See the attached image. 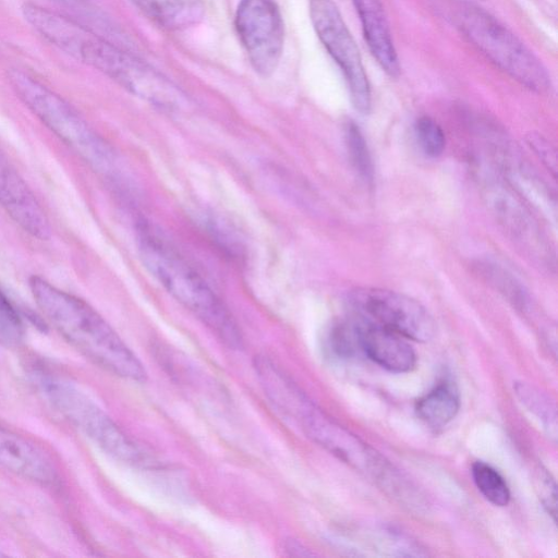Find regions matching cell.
Instances as JSON below:
<instances>
[{
    "label": "cell",
    "mask_w": 558,
    "mask_h": 558,
    "mask_svg": "<svg viewBox=\"0 0 558 558\" xmlns=\"http://www.w3.org/2000/svg\"><path fill=\"white\" fill-rule=\"evenodd\" d=\"M28 283L44 316L75 349L117 376L145 380L147 374L138 357L87 302L38 276L31 277Z\"/></svg>",
    "instance_id": "cell-1"
},
{
    "label": "cell",
    "mask_w": 558,
    "mask_h": 558,
    "mask_svg": "<svg viewBox=\"0 0 558 558\" xmlns=\"http://www.w3.org/2000/svg\"><path fill=\"white\" fill-rule=\"evenodd\" d=\"M47 38L156 107L170 111L181 109L186 102L182 90L153 66L71 17L60 16L53 21Z\"/></svg>",
    "instance_id": "cell-2"
},
{
    "label": "cell",
    "mask_w": 558,
    "mask_h": 558,
    "mask_svg": "<svg viewBox=\"0 0 558 558\" xmlns=\"http://www.w3.org/2000/svg\"><path fill=\"white\" fill-rule=\"evenodd\" d=\"M137 246L145 268L177 302L229 348L242 347V336L231 313L184 256L146 225L137 228Z\"/></svg>",
    "instance_id": "cell-3"
},
{
    "label": "cell",
    "mask_w": 558,
    "mask_h": 558,
    "mask_svg": "<svg viewBox=\"0 0 558 558\" xmlns=\"http://www.w3.org/2000/svg\"><path fill=\"white\" fill-rule=\"evenodd\" d=\"M450 19L474 47L515 81L536 92L550 87L542 61L488 12L460 2L450 9Z\"/></svg>",
    "instance_id": "cell-4"
},
{
    "label": "cell",
    "mask_w": 558,
    "mask_h": 558,
    "mask_svg": "<svg viewBox=\"0 0 558 558\" xmlns=\"http://www.w3.org/2000/svg\"><path fill=\"white\" fill-rule=\"evenodd\" d=\"M37 384L48 402L108 454L122 462L147 466L151 458L87 395L68 380L38 372Z\"/></svg>",
    "instance_id": "cell-5"
},
{
    "label": "cell",
    "mask_w": 558,
    "mask_h": 558,
    "mask_svg": "<svg viewBox=\"0 0 558 558\" xmlns=\"http://www.w3.org/2000/svg\"><path fill=\"white\" fill-rule=\"evenodd\" d=\"M9 81L35 116L87 163L102 171L112 166L108 145L61 96L21 70H11Z\"/></svg>",
    "instance_id": "cell-6"
},
{
    "label": "cell",
    "mask_w": 558,
    "mask_h": 558,
    "mask_svg": "<svg viewBox=\"0 0 558 558\" xmlns=\"http://www.w3.org/2000/svg\"><path fill=\"white\" fill-rule=\"evenodd\" d=\"M280 413L343 462L373 476L385 487L397 486L399 477L393 469L373 448L320 411L301 390L286 402Z\"/></svg>",
    "instance_id": "cell-7"
},
{
    "label": "cell",
    "mask_w": 558,
    "mask_h": 558,
    "mask_svg": "<svg viewBox=\"0 0 558 558\" xmlns=\"http://www.w3.org/2000/svg\"><path fill=\"white\" fill-rule=\"evenodd\" d=\"M353 316L387 328L402 337L427 342L435 333V322L416 300L383 288L362 287L351 291Z\"/></svg>",
    "instance_id": "cell-8"
},
{
    "label": "cell",
    "mask_w": 558,
    "mask_h": 558,
    "mask_svg": "<svg viewBox=\"0 0 558 558\" xmlns=\"http://www.w3.org/2000/svg\"><path fill=\"white\" fill-rule=\"evenodd\" d=\"M308 11L319 40L344 75L354 108L368 113L372 106L369 82L359 48L338 7L332 0H310Z\"/></svg>",
    "instance_id": "cell-9"
},
{
    "label": "cell",
    "mask_w": 558,
    "mask_h": 558,
    "mask_svg": "<svg viewBox=\"0 0 558 558\" xmlns=\"http://www.w3.org/2000/svg\"><path fill=\"white\" fill-rule=\"evenodd\" d=\"M234 26L253 70L271 75L281 59L284 25L275 0H239Z\"/></svg>",
    "instance_id": "cell-10"
},
{
    "label": "cell",
    "mask_w": 558,
    "mask_h": 558,
    "mask_svg": "<svg viewBox=\"0 0 558 558\" xmlns=\"http://www.w3.org/2000/svg\"><path fill=\"white\" fill-rule=\"evenodd\" d=\"M0 206L32 236L39 240H48L51 236V227L44 209L1 150Z\"/></svg>",
    "instance_id": "cell-11"
},
{
    "label": "cell",
    "mask_w": 558,
    "mask_h": 558,
    "mask_svg": "<svg viewBox=\"0 0 558 558\" xmlns=\"http://www.w3.org/2000/svg\"><path fill=\"white\" fill-rule=\"evenodd\" d=\"M359 333L361 351L379 366L395 373L411 371L416 354L407 338L381 326L352 317Z\"/></svg>",
    "instance_id": "cell-12"
},
{
    "label": "cell",
    "mask_w": 558,
    "mask_h": 558,
    "mask_svg": "<svg viewBox=\"0 0 558 558\" xmlns=\"http://www.w3.org/2000/svg\"><path fill=\"white\" fill-rule=\"evenodd\" d=\"M0 464L41 485L57 482V470L48 456L28 439L1 425Z\"/></svg>",
    "instance_id": "cell-13"
},
{
    "label": "cell",
    "mask_w": 558,
    "mask_h": 558,
    "mask_svg": "<svg viewBox=\"0 0 558 558\" xmlns=\"http://www.w3.org/2000/svg\"><path fill=\"white\" fill-rule=\"evenodd\" d=\"M360 16L364 39L380 68L391 77L400 73V63L388 20L380 0H352Z\"/></svg>",
    "instance_id": "cell-14"
},
{
    "label": "cell",
    "mask_w": 558,
    "mask_h": 558,
    "mask_svg": "<svg viewBox=\"0 0 558 558\" xmlns=\"http://www.w3.org/2000/svg\"><path fill=\"white\" fill-rule=\"evenodd\" d=\"M158 25L179 31L197 24L204 16L203 0H131Z\"/></svg>",
    "instance_id": "cell-15"
},
{
    "label": "cell",
    "mask_w": 558,
    "mask_h": 558,
    "mask_svg": "<svg viewBox=\"0 0 558 558\" xmlns=\"http://www.w3.org/2000/svg\"><path fill=\"white\" fill-rule=\"evenodd\" d=\"M460 408V396L456 384L442 379L420 398L415 412L427 426L438 429L454 418Z\"/></svg>",
    "instance_id": "cell-16"
},
{
    "label": "cell",
    "mask_w": 558,
    "mask_h": 558,
    "mask_svg": "<svg viewBox=\"0 0 558 558\" xmlns=\"http://www.w3.org/2000/svg\"><path fill=\"white\" fill-rule=\"evenodd\" d=\"M514 390L521 402L542 421L544 428L554 439L557 437V414L553 402L535 387L517 383Z\"/></svg>",
    "instance_id": "cell-17"
},
{
    "label": "cell",
    "mask_w": 558,
    "mask_h": 558,
    "mask_svg": "<svg viewBox=\"0 0 558 558\" xmlns=\"http://www.w3.org/2000/svg\"><path fill=\"white\" fill-rule=\"evenodd\" d=\"M472 476L478 490L493 505L505 507L509 504V487L493 466L483 461H476L472 465Z\"/></svg>",
    "instance_id": "cell-18"
},
{
    "label": "cell",
    "mask_w": 558,
    "mask_h": 558,
    "mask_svg": "<svg viewBox=\"0 0 558 558\" xmlns=\"http://www.w3.org/2000/svg\"><path fill=\"white\" fill-rule=\"evenodd\" d=\"M344 138L351 162L362 180L372 183L374 167L367 143L360 128L352 121L344 126Z\"/></svg>",
    "instance_id": "cell-19"
},
{
    "label": "cell",
    "mask_w": 558,
    "mask_h": 558,
    "mask_svg": "<svg viewBox=\"0 0 558 558\" xmlns=\"http://www.w3.org/2000/svg\"><path fill=\"white\" fill-rule=\"evenodd\" d=\"M327 349L339 359H348L356 352H362L357 329L352 318L332 325L327 336Z\"/></svg>",
    "instance_id": "cell-20"
},
{
    "label": "cell",
    "mask_w": 558,
    "mask_h": 558,
    "mask_svg": "<svg viewBox=\"0 0 558 558\" xmlns=\"http://www.w3.org/2000/svg\"><path fill=\"white\" fill-rule=\"evenodd\" d=\"M24 336L22 319L9 301L7 295L0 289V344L7 348L20 344Z\"/></svg>",
    "instance_id": "cell-21"
},
{
    "label": "cell",
    "mask_w": 558,
    "mask_h": 558,
    "mask_svg": "<svg viewBox=\"0 0 558 558\" xmlns=\"http://www.w3.org/2000/svg\"><path fill=\"white\" fill-rule=\"evenodd\" d=\"M414 132L423 153L429 157H438L446 146V137L440 125L429 117L416 120Z\"/></svg>",
    "instance_id": "cell-22"
},
{
    "label": "cell",
    "mask_w": 558,
    "mask_h": 558,
    "mask_svg": "<svg viewBox=\"0 0 558 558\" xmlns=\"http://www.w3.org/2000/svg\"><path fill=\"white\" fill-rule=\"evenodd\" d=\"M483 276L493 284L500 293L509 299L514 305L523 307L526 303V292L524 288L502 268L496 265H482Z\"/></svg>",
    "instance_id": "cell-23"
},
{
    "label": "cell",
    "mask_w": 558,
    "mask_h": 558,
    "mask_svg": "<svg viewBox=\"0 0 558 558\" xmlns=\"http://www.w3.org/2000/svg\"><path fill=\"white\" fill-rule=\"evenodd\" d=\"M534 485L537 496L547 512L556 520L557 513V490L551 474L538 466L534 472Z\"/></svg>",
    "instance_id": "cell-24"
},
{
    "label": "cell",
    "mask_w": 558,
    "mask_h": 558,
    "mask_svg": "<svg viewBox=\"0 0 558 558\" xmlns=\"http://www.w3.org/2000/svg\"><path fill=\"white\" fill-rule=\"evenodd\" d=\"M529 146L535 151L537 157L547 167L549 171L556 177L557 172V156L553 145L544 138L541 134L531 133L526 137Z\"/></svg>",
    "instance_id": "cell-25"
}]
</instances>
